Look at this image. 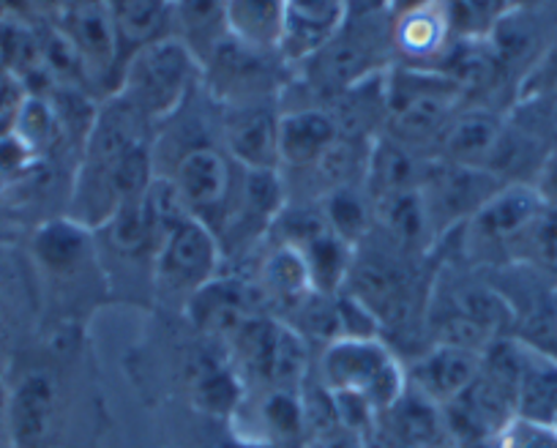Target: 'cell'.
<instances>
[{
  "label": "cell",
  "mask_w": 557,
  "mask_h": 448,
  "mask_svg": "<svg viewBox=\"0 0 557 448\" xmlns=\"http://www.w3.org/2000/svg\"><path fill=\"white\" fill-rule=\"evenodd\" d=\"M544 211L533 184H506L468 219V227L479 244L508 247L528 238Z\"/></svg>",
  "instance_id": "cell-11"
},
{
  "label": "cell",
  "mask_w": 557,
  "mask_h": 448,
  "mask_svg": "<svg viewBox=\"0 0 557 448\" xmlns=\"http://www.w3.org/2000/svg\"><path fill=\"white\" fill-rule=\"evenodd\" d=\"M175 36L206 63L227 39V0H173Z\"/></svg>",
  "instance_id": "cell-24"
},
{
  "label": "cell",
  "mask_w": 557,
  "mask_h": 448,
  "mask_svg": "<svg viewBox=\"0 0 557 448\" xmlns=\"http://www.w3.org/2000/svg\"><path fill=\"white\" fill-rule=\"evenodd\" d=\"M90 247H94L90 227H85V224L77 222L74 216L45 222L39 231H36L34 244H30L36 263H39L47 274L55 276H66L83 269L85 260L90 258Z\"/></svg>",
  "instance_id": "cell-22"
},
{
  "label": "cell",
  "mask_w": 557,
  "mask_h": 448,
  "mask_svg": "<svg viewBox=\"0 0 557 448\" xmlns=\"http://www.w3.org/2000/svg\"><path fill=\"white\" fill-rule=\"evenodd\" d=\"M202 79V63L181 36H164L134 52L117 74L112 96L151 124L173 119Z\"/></svg>",
  "instance_id": "cell-2"
},
{
  "label": "cell",
  "mask_w": 557,
  "mask_h": 448,
  "mask_svg": "<svg viewBox=\"0 0 557 448\" xmlns=\"http://www.w3.org/2000/svg\"><path fill=\"white\" fill-rule=\"evenodd\" d=\"M342 140L334 112L323 107H298L278 115V162L290 170H314L320 159Z\"/></svg>",
  "instance_id": "cell-15"
},
{
  "label": "cell",
  "mask_w": 557,
  "mask_h": 448,
  "mask_svg": "<svg viewBox=\"0 0 557 448\" xmlns=\"http://www.w3.org/2000/svg\"><path fill=\"white\" fill-rule=\"evenodd\" d=\"M320 208H323V216L331 231L345 238L347 244H356L358 238L367 236L369 216H372V200H369L367 191L361 195V189L356 184L339 186V189L323 195Z\"/></svg>",
  "instance_id": "cell-32"
},
{
  "label": "cell",
  "mask_w": 557,
  "mask_h": 448,
  "mask_svg": "<svg viewBox=\"0 0 557 448\" xmlns=\"http://www.w3.org/2000/svg\"><path fill=\"white\" fill-rule=\"evenodd\" d=\"M104 3L115 30L117 74L134 52L175 34L173 0H104Z\"/></svg>",
  "instance_id": "cell-17"
},
{
  "label": "cell",
  "mask_w": 557,
  "mask_h": 448,
  "mask_svg": "<svg viewBox=\"0 0 557 448\" xmlns=\"http://www.w3.org/2000/svg\"><path fill=\"white\" fill-rule=\"evenodd\" d=\"M391 45L407 66H441L443 58L454 47L443 0H426L399 14H391Z\"/></svg>",
  "instance_id": "cell-13"
},
{
  "label": "cell",
  "mask_w": 557,
  "mask_h": 448,
  "mask_svg": "<svg viewBox=\"0 0 557 448\" xmlns=\"http://www.w3.org/2000/svg\"><path fill=\"white\" fill-rule=\"evenodd\" d=\"M443 7L454 41H490L513 12V0H443Z\"/></svg>",
  "instance_id": "cell-30"
},
{
  "label": "cell",
  "mask_w": 557,
  "mask_h": 448,
  "mask_svg": "<svg viewBox=\"0 0 557 448\" xmlns=\"http://www.w3.org/2000/svg\"><path fill=\"white\" fill-rule=\"evenodd\" d=\"M260 421L276 446L287 448L290 443H298L307 432L301 394L293 388H271L260 405Z\"/></svg>",
  "instance_id": "cell-33"
},
{
  "label": "cell",
  "mask_w": 557,
  "mask_h": 448,
  "mask_svg": "<svg viewBox=\"0 0 557 448\" xmlns=\"http://www.w3.org/2000/svg\"><path fill=\"white\" fill-rule=\"evenodd\" d=\"M320 448H367V440L363 435L350 430H339L334 435H329L325 440H320Z\"/></svg>",
  "instance_id": "cell-38"
},
{
  "label": "cell",
  "mask_w": 557,
  "mask_h": 448,
  "mask_svg": "<svg viewBox=\"0 0 557 448\" xmlns=\"http://www.w3.org/2000/svg\"><path fill=\"white\" fill-rule=\"evenodd\" d=\"M350 17V0H285V30L278 52L290 66L312 61Z\"/></svg>",
  "instance_id": "cell-12"
},
{
  "label": "cell",
  "mask_w": 557,
  "mask_h": 448,
  "mask_svg": "<svg viewBox=\"0 0 557 448\" xmlns=\"http://www.w3.org/2000/svg\"><path fill=\"white\" fill-rule=\"evenodd\" d=\"M385 83V135L407 148L441 140L448 121L462 107V85L437 69L396 63L383 74Z\"/></svg>",
  "instance_id": "cell-1"
},
{
  "label": "cell",
  "mask_w": 557,
  "mask_h": 448,
  "mask_svg": "<svg viewBox=\"0 0 557 448\" xmlns=\"http://www.w3.org/2000/svg\"><path fill=\"white\" fill-rule=\"evenodd\" d=\"M323 386L334 394H356L377 413L394 408L407 391V372L380 336L331 339L320 359Z\"/></svg>",
  "instance_id": "cell-3"
},
{
  "label": "cell",
  "mask_w": 557,
  "mask_h": 448,
  "mask_svg": "<svg viewBox=\"0 0 557 448\" xmlns=\"http://www.w3.org/2000/svg\"><path fill=\"white\" fill-rule=\"evenodd\" d=\"M238 164L227 157L224 148L211 142L189 146L175 162L170 181L184 200L186 211L206 222L216 236L227 227V219L235 208L240 178L235 175Z\"/></svg>",
  "instance_id": "cell-4"
},
{
  "label": "cell",
  "mask_w": 557,
  "mask_h": 448,
  "mask_svg": "<svg viewBox=\"0 0 557 448\" xmlns=\"http://www.w3.org/2000/svg\"><path fill=\"white\" fill-rule=\"evenodd\" d=\"M418 3H426V0H385V9H388V14H399L405 9L418 7Z\"/></svg>",
  "instance_id": "cell-39"
},
{
  "label": "cell",
  "mask_w": 557,
  "mask_h": 448,
  "mask_svg": "<svg viewBox=\"0 0 557 448\" xmlns=\"http://www.w3.org/2000/svg\"><path fill=\"white\" fill-rule=\"evenodd\" d=\"M372 213L377 222L383 224L388 236L401 247H416V244L426 241L432 236V216L426 208L424 191L407 189L396 191V195L374 197Z\"/></svg>",
  "instance_id": "cell-25"
},
{
  "label": "cell",
  "mask_w": 557,
  "mask_h": 448,
  "mask_svg": "<svg viewBox=\"0 0 557 448\" xmlns=\"http://www.w3.org/2000/svg\"><path fill=\"white\" fill-rule=\"evenodd\" d=\"M25 99H28V96L23 94V83H20L14 74H9L7 66L0 63V119H7V115L14 119Z\"/></svg>",
  "instance_id": "cell-37"
},
{
  "label": "cell",
  "mask_w": 557,
  "mask_h": 448,
  "mask_svg": "<svg viewBox=\"0 0 557 448\" xmlns=\"http://www.w3.org/2000/svg\"><path fill=\"white\" fill-rule=\"evenodd\" d=\"M222 244L206 222L184 216L153 252V276L157 285L170 293H184L186 298L219 276Z\"/></svg>",
  "instance_id": "cell-8"
},
{
  "label": "cell",
  "mask_w": 557,
  "mask_h": 448,
  "mask_svg": "<svg viewBox=\"0 0 557 448\" xmlns=\"http://www.w3.org/2000/svg\"><path fill=\"white\" fill-rule=\"evenodd\" d=\"M497 448H557V426L513 419L497 435Z\"/></svg>",
  "instance_id": "cell-34"
},
{
  "label": "cell",
  "mask_w": 557,
  "mask_h": 448,
  "mask_svg": "<svg viewBox=\"0 0 557 448\" xmlns=\"http://www.w3.org/2000/svg\"><path fill=\"white\" fill-rule=\"evenodd\" d=\"M506 119L544 151H557V88L517 96Z\"/></svg>",
  "instance_id": "cell-31"
},
{
  "label": "cell",
  "mask_w": 557,
  "mask_h": 448,
  "mask_svg": "<svg viewBox=\"0 0 557 448\" xmlns=\"http://www.w3.org/2000/svg\"><path fill=\"white\" fill-rule=\"evenodd\" d=\"M522 345L517 381V419L557 426V356Z\"/></svg>",
  "instance_id": "cell-21"
},
{
  "label": "cell",
  "mask_w": 557,
  "mask_h": 448,
  "mask_svg": "<svg viewBox=\"0 0 557 448\" xmlns=\"http://www.w3.org/2000/svg\"><path fill=\"white\" fill-rule=\"evenodd\" d=\"M282 30H285V0H227L230 39L255 50L278 52Z\"/></svg>",
  "instance_id": "cell-23"
},
{
  "label": "cell",
  "mask_w": 557,
  "mask_h": 448,
  "mask_svg": "<svg viewBox=\"0 0 557 448\" xmlns=\"http://www.w3.org/2000/svg\"><path fill=\"white\" fill-rule=\"evenodd\" d=\"M240 364L271 388L298 391L309 366V350L301 331L282 320L255 314L233 334Z\"/></svg>",
  "instance_id": "cell-5"
},
{
  "label": "cell",
  "mask_w": 557,
  "mask_h": 448,
  "mask_svg": "<svg viewBox=\"0 0 557 448\" xmlns=\"http://www.w3.org/2000/svg\"><path fill=\"white\" fill-rule=\"evenodd\" d=\"M50 28L69 41L83 61L90 83H117V45L104 0H52L47 9Z\"/></svg>",
  "instance_id": "cell-9"
},
{
  "label": "cell",
  "mask_w": 557,
  "mask_h": 448,
  "mask_svg": "<svg viewBox=\"0 0 557 448\" xmlns=\"http://www.w3.org/2000/svg\"><path fill=\"white\" fill-rule=\"evenodd\" d=\"M426 164L416 157V151L401 146L388 135H377L369 142L367 167H363V186L369 200L396 191L421 189L424 184Z\"/></svg>",
  "instance_id": "cell-20"
},
{
  "label": "cell",
  "mask_w": 557,
  "mask_h": 448,
  "mask_svg": "<svg viewBox=\"0 0 557 448\" xmlns=\"http://www.w3.org/2000/svg\"><path fill=\"white\" fill-rule=\"evenodd\" d=\"M195 405L211 415H230L244 397L238 370L224 356L206 353L195 366Z\"/></svg>",
  "instance_id": "cell-28"
},
{
  "label": "cell",
  "mask_w": 557,
  "mask_h": 448,
  "mask_svg": "<svg viewBox=\"0 0 557 448\" xmlns=\"http://www.w3.org/2000/svg\"><path fill=\"white\" fill-rule=\"evenodd\" d=\"M257 282L268 296L287 303H304L314 293L307 258L301 249L290 247V244H276L262 258L260 269H257Z\"/></svg>",
  "instance_id": "cell-26"
},
{
  "label": "cell",
  "mask_w": 557,
  "mask_h": 448,
  "mask_svg": "<svg viewBox=\"0 0 557 448\" xmlns=\"http://www.w3.org/2000/svg\"><path fill=\"white\" fill-rule=\"evenodd\" d=\"M481 356L484 353L435 343L424 356L412 361V366L407 370V386L446 408L448 402L459 399L473 386L481 370Z\"/></svg>",
  "instance_id": "cell-14"
},
{
  "label": "cell",
  "mask_w": 557,
  "mask_h": 448,
  "mask_svg": "<svg viewBox=\"0 0 557 448\" xmlns=\"http://www.w3.org/2000/svg\"><path fill=\"white\" fill-rule=\"evenodd\" d=\"M506 126V115L492 107H459L437 140V159L465 167H486Z\"/></svg>",
  "instance_id": "cell-16"
},
{
  "label": "cell",
  "mask_w": 557,
  "mask_h": 448,
  "mask_svg": "<svg viewBox=\"0 0 557 448\" xmlns=\"http://www.w3.org/2000/svg\"><path fill=\"white\" fill-rule=\"evenodd\" d=\"M535 191L544 200L546 208H555L557 211V151L546 153V159L541 162L539 173L533 178Z\"/></svg>",
  "instance_id": "cell-36"
},
{
  "label": "cell",
  "mask_w": 557,
  "mask_h": 448,
  "mask_svg": "<svg viewBox=\"0 0 557 448\" xmlns=\"http://www.w3.org/2000/svg\"><path fill=\"white\" fill-rule=\"evenodd\" d=\"M189 318L211 336H233L246 320L255 318L251 287L233 276H213L189 296Z\"/></svg>",
  "instance_id": "cell-18"
},
{
  "label": "cell",
  "mask_w": 557,
  "mask_h": 448,
  "mask_svg": "<svg viewBox=\"0 0 557 448\" xmlns=\"http://www.w3.org/2000/svg\"><path fill=\"white\" fill-rule=\"evenodd\" d=\"M385 413L394 415V437L405 448H437V437L446 432L443 408L407 386L399 402Z\"/></svg>",
  "instance_id": "cell-29"
},
{
  "label": "cell",
  "mask_w": 557,
  "mask_h": 448,
  "mask_svg": "<svg viewBox=\"0 0 557 448\" xmlns=\"http://www.w3.org/2000/svg\"><path fill=\"white\" fill-rule=\"evenodd\" d=\"M383 52H394L391 20L380 25L377 17H367V23H352V17H347L345 28L334 36V41L304 66L312 69L320 88H331L339 96L342 90L363 83L372 74L385 72L388 66L380 58Z\"/></svg>",
  "instance_id": "cell-6"
},
{
  "label": "cell",
  "mask_w": 557,
  "mask_h": 448,
  "mask_svg": "<svg viewBox=\"0 0 557 448\" xmlns=\"http://www.w3.org/2000/svg\"><path fill=\"white\" fill-rule=\"evenodd\" d=\"M298 249L307 258L314 293H320V296H336V293L345 290L347 274H350L352 265V244H347L331 227H325V231H320L318 236L304 241Z\"/></svg>",
  "instance_id": "cell-27"
},
{
  "label": "cell",
  "mask_w": 557,
  "mask_h": 448,
  "mask_svg": "<svg viewBox=\"0 0 557 448\" xmlns=\"http://www.w3.org/2000/svg\"><path fill=\"white\" fill-rule=\"evenodd\" d=\"M273 101H240L222 110V148L240 170H282Z\"/></svg>",
  "instance_id": "cell-10"
},
{
  "label": "cell",
  "mask_w": 557,
  "mask_h": 448,
  "mask_svg": "<svg viewBox=\"0 0 557 448\" xmlns=\"http://www.w3.org/2000/svg\"><path fill=\"white\" fill-rule=\"evenodd\" d=\"M290 66L278 52L255 50L235 39H224L202 63V79H208L211 96L222 104L240 101H273L282 88L278 69Z\"/></svg>",
  "instance_id": "cell-7"
},
{
  "label": "cell",
  "mask_w": 557,
  "mask_h": 448,
  "mask_svg": "<svg viewBox=\"0 0 557 448\" xmlns=\"http://www.w3.org/2000/svg\"><path fill=\"white\" fill-rule=\"evenodd\" d=\"M552 88H557V36L549 41V47H546V50L530 63L524 77L519 79L517 96L539 94V90H552Z\"/></svg>",
  "instance_id": "cell-35"
},
{
  "label": "cell",
  "mask_w": 557,
  "mask_h": 448,
  "mask_svg": "<svg viewBox=\"0 0 557 448\" xmlns=\"http://www.w3.org/2000/svg\"><path fill=\"white\" fill-rule=\"evenodd\" d=\"M55 413V383L45 372L20 381L7 402V432L17 448H36L45 440Z\"/></svg>",
  "instance_id": "cell-19"
}]
</instances>
